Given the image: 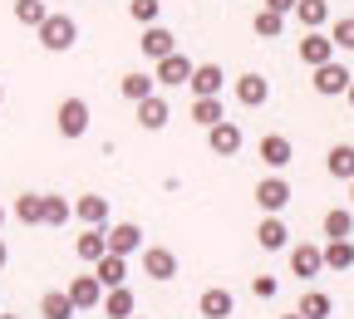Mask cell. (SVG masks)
I'll return each mask as SVG.
<instances>
[{"label":"cell","instance_id":"52a82bcc","mask_svg":"<svg viewBox=\"0 0 354 319\" xmlns=\"http://www.w3.org/2000/svg\"><path fill=\"white\" fill-rule=\"evenodd\" d=\"M349 79H354V74H349L339 59H330V64L315 69V79H310V84H315V94H320V99H339L344 88H349Z\"/></svg>","mask_w":354,"mask_h":319},{"label":"cell","instance_id":"1f68e13d","mask_svg":"<svg viewBox=\"0 0 354 319\" xmlns=\"http://www.w3.org/2000/svg\"><path fill=\"white\" fill-rule=\"evenodd\" d=\"M74 216V206L64 202V197H55V192H44V221L39 226H55V231H59V226Z\"/></svg>","mask_w":354,"mask_h":319},{"label":"cell","instance_id":"836d02e7","mask_svg":"<svg viewBox=\"0 0 354 319\" xmlns=\"http://www.w3.org/2000/svg\"><path fill=\"white\" fill-rule=\"evenodd\" d=\"M251 25H256V35H261V39H281V35H286V15L266 10V6L256 10V20H251Z\"/></svg>","mask_w":354,"mask_h":319},{"label":"cell","instance_id":"8d00e7d4","mask_svg":"<svg viewBox=\"0 0 354 319\" xmlns=\"http://www.w3.org/2000/svg\"><path fill=\"white\" fill-rule=\"evenodd\" d=\"M251 295L256 300H276L281 295V280L276 276H251Z\"/></svg>","mask_w":354,"mask_h":319},{"label":"cell","instance_id":"6da1fadb","mask_svg":"<svg viewBox=\"0 0 354 319\" xmlns=\"http://www.w3.org/2000/svg\"><path fill=\"white\" fill-rule=\"evenodd\" d=\"M35 35H39V44H44L50 55H64V50H74V39H79V25H74L69 15L50 10V15H44V25H39Z\"/></svg>","mask_w":354,"mask_h":319},{"label":"cell","instance_id":"7402d4cb","mask_svg":"<svg viewBox=\"0 0 354 319\" xmlns=\"http://www.w3.org/2000/svg\"><path fill=\"white\" fill-rule=\"evenodd\" d=\"M118 94H123L128 104H143L148 94H158V84H153V74H143V69H128V74L118 79Z\"/></svg>","mask_w":354,"mask_h":319},{"label":"cell","instance_id":"277c9868","mask_svg":"<svg viewBox=\"0 0 354 319\" xmlns=\"http://www.w3.org/2000/svg\"><path fill=\"white\" fill-rule=\"evenodd\" d=\"M177 251H167V246H143V276L148 280H158V285H167V280H177Z\"/></svg>","mask_w":354,"mask_h":319},{"label":"cell","instance_id":"3957f363","mask_svg":"<svg viewBox=\"0 0 354 319\" xmlns=\"http://www.w3.org/2000/svg\"><path fill=\"white\" fill-rule=\"evenodd\" d=\"M55 128H59L64 143H79L84 133H88V104H84V99H64L59 113H55Z\"/></svg>","mask_w":354,"mask_h":319},{"label":"cell","instance_id":"2e32d148","mask_svg":"<svg viewBox=\"0 0 354 319\" xmlns=\"http://www.w3.org/2000/svg\"><path fill=\"white\" fill-rule=\"evenodd\" d=\"M256 246H261V251H286V246H290V226H286L281 216H261Z\"/></svg>","mask_w":354,"mask_h":319},{"label":"cell","instance_id":"4316f807","mask_svg":"<svg viewBox=\"0 0 354 319\" xmlns=\"http://www.w3.org/2000/svg\"><path fill=\"white\" fill-rule=\"evenodd\" d=\"M104 251H109V246H104V226H84V236L74 241V255L94 265V260H99Z\"/></svg>","mask_w":354,"mask_h":319},{"label":"cell","instance_id":"4fadbf2b","mask_svg":"<svg viewBox=\"0 0 354 319\" xmlns=\"http://www.w3.org/2000/svg\"><path fill=\"white\" fill-rule=\"evenodd\" d=\"M197 314H202V319H232V314H236V295L221 290V285H212V290H202Z\"/></svg>","mask_w":354,"mask_h":319},{"label":"cell","instance_id":"8fae6325","mask_svg":"<svg viewBox=\"0 0 354 319\" xmlns=\"http://www.w3.org/2000/svg\"><path fill=\"white\" fill-rule=\"evenodd\" d=\"M232 94H236L241 108H261L266 99H271V79H261V74H236Z\"/></svg>","mask_w":354,"mask_h":319},{"label":"cell","instance_id":"bcb514c9","mask_svg":"<svg viewBox=\"0 0 354 319\" xmlns=\"http://www.w3.org/2000/svg\"><path fill=\"white\" fill-rule=\"evenodd\" d=\"M128 319H143V314H128Z\"/></svg>","mask_w":354,"mask_h":319},{"label":"cell","instance_id":"83f0119b","mask_svg":"<svg viewBox=\"0 0 354 319\" xmlns=\"http://www.w3.org/2000/svg\"><path fill=\"white\" fill-rule=\"evenodd\" d=\"M300 319H330L335 314V300L325 295V290H310V295H300V309H295Z\"/></svg>","mask_w":354,"mask_h":319},{"label":"cell","instance_id":"e0dca14e","mask_svg":"<svg viewBox=\"0 0 354 319\" xmlns=\"http://www.w3.org/2000/svg\"><path fill=\"white\" fill-rule=\"evenodd\" d=\"M138 44H143V55L158 64L162 55H172V50H177V35H172L167 25H143V39H138Z\"/></svg>","mask_w":354,"mask_h":319},{"label":"cell","instance_id":"cb8c5ba5","mask_svg":"<svg viewBox=\"0 0 354 319\" xmlns=\"http://www.w3.org/2000/svg\"><path fill=\"white\" fill-rule=\"evenodd\" d=\"M325 172H330L335 182H349V177H354V143H335V148L325 153Z\"/></svg>","mask_w":354,"mask_h":319},{"label":"cell","instance_id":"f35d334b","mask_svg":"<svg viewBox=\"0 0 354 319\" xmlns=\"http://www.w3.org/2000/svg\"><path fill=\"white\" fill-rule=\"evenodd\" d=\"M6 260H10V251H6V241H0V270H6Z\"/></svg>","mask_w":354,"mask_h":319},{"label":"cell","instance_id":"4dcf8cb0","mask_svg":"<svg viewBox=\"0 0 354 319\" xmlns=\"http://www.w3.org/2000/svg\"><path fill=\"white\" fill-rule=\"evenodd\" d=\"M227 118V108H221V99H192V123L197 128H212Z\"/></svg>","mask_w":354,"mask_h":319},{"label":"cell","instance_id":"9a60e30c","mask_svg":"<svg viewBox=\"0 0 354 319\" xmlns=\"http://www.w3.org/2000/svg\"><path fill=\"white\" fill-rule=\"evenodd\" d=\"M94 280H99L104 290H113V285H128V255H113V251H104V255L94 260Z\"/></svg>","mask_w":354,"mask_h":319},{"label":"cell","instance_id":"ab89813d","mask_svg":"<svg viewBox=\"0 0 354 319\" xmlns=\"http://www.w3.org/2000/svg\"><path fill=\"white\" fill-rule=\"evenodd\" d=\"M344 99H349V108H354V79H349V88H344Z\"/></svg>","mask_w":354,"mask_h":319},{"label":"cell","instance_id":"f6af8a7d","mask_svg":"<svg viewBox=\"0 0 354 319\" xmlns=\"http://www.w3.org/2000/svg\"><path fill=\"white\" fill-rule=\"evenodd\" d=\"M0 319H15V314H0Z\"/></svg>","mask_w":354,"mask_h":319},{"label":"cell","instance_id":"60d3db41","mask_svg":"<svg viewBox=\"0 0 354 319\" xmlns=\"http://www.w3.org/2000/svg\"><path fill=\"white\" fill-rule=\"evenodd\" d=\"M349 211H354V177H349Z\"/></svg>","mask_w":354,"mask_h":319},{"label":"cell","instance_id":"603a6c76","mask_svg":"<svg viewBox=\"0 0 354 319\" xmlns=\"http://www.w3.org/2000/svg\"><path fill=\"white\" fill-rule=\"evenodd\" d=\"M320 260H325V270L344 276V270H354V241L344 236V241H330V246H320Z\"/></svg>","mask_w":354,"mask_h":319},{"label":"cell","instance_id":"7bdbcfd3","mask_svg":"<svg viewBox=\"0 0 354 319\" xmlns=\"http://www.w3.org/2000/svg\"><path fill=\"white\" fill-rule=\"evenodd\" d=\"M0 226H6V206H0Z\"/></svg>","mask_w":354,"mask_h":319},{"label":"cell","instance_id":"d6a6232c","mask_svg":"<svg viewBox=\"0 0 354 319\" xmlns=\"http://www.w3.org/2000/svg\"><path fill=\"white\" fill-rule=\"evenodd\" d=\"M44 15H50V6H44V0H15V20H20L25 30H39Z\"/></svg>","mask_w":354,"mask_h":319},{"label":"cell","instance_id":"ee69618b","mask_svg":"<svg viewBox=\"0 0 354 319\" xmlns=\"http://www.w3.org/2000/svg\"><path fill=\"white\" fill-rule=\"evenodd\" d=\"M281 319H300V314H281Z\"/></svg>","mask_w":354,"mask_h":319},{"label":"cell","instance_id":"ac0fdd59","mask_svg":"<svg viewBox=\"0 0 354 319\" xmlns=\"http://www.w3.org/2000/svg\"><path fill=\"white\" fill-rule=\"evenodd\" d=\"M64 295H69V304H74V309H99V300H104V285H99L94 276H74Z\"/></svg>","mask_w":354,"mask_h":319},{"label":"cell","instance_id":"e575fe53","mask_svg":"<svg viewBox=\"0 0 354 319\" xmlns=\"http://www.w3.org/2000/svg\"><path fill=\"white\" fill-rule=\"evenodd\" d=\"M128 15L138 20V25H158V15H162V0H128Z\"/></svg>","mask_w":354,"mask_h":319},{"label":"cell","instance_id":"d4e9b609","mask_svg":"<svg viewBox=\"0 0 354 319\" xmlns=\"http://www.w3.org/2000/svg\"><path fill=\"white\" fill-rule=\"evenodd\" d=\"M305 30H325L330 25V0H295V10H290Z\"/></svg>","mask_w":354,"mask_h":319},{"label":"cell","instance_id":"7a4b0ae2","mask_svg":"<svg viewBox=\"0 0 354 319\" xmlns=\"http://www.w3.org/2000/svg\"><path fill=\"white\" fill-rule=\"evenodd\" d=\"M290 197H295V192H290V182H286L281 172H276V177H261V182H256V206H261L266 216H281V211L290 206Z\"/></svg>","mask_w":354,"mask_h":319},{"label":"cell","instance_id":"74e56055","mask_svg":"<svg viewBox=\"0 0 354 319\" xmlns=\"http://www.w3.org/2000/svg\"><path fill=\"white\" fill-rule=\"evenodd\" d=\"M261 6H266V10H276V15H290V10H295V0H261Z\"/></svg>","mask_w":354,"mask_h":319},{"label":"cell","instance_id":"484cf974","mask_svg":"<svg viewBox=\"0 0 354 319\" xmlns=\"http://www.w3.org/2000/svg\"><path fill=\"white\" fill-rule=\"evenodd\" d=\"M10 216H15L20 226H39V221H44V192H25V197H15Z\"/></svg>","mask_w":354,"mask_h":319},{"label":"cell","instance_id":"44dd1931","mask_svg":"<svg viewBox=\"0 0 354 319\" xmlns=\"http://www.w3.org/2000/svg\"><path fill=\"white\" fill-rule=\"evenodd\" d=\"M167 118H172V104H167L162 94H148V99L138 104V123H143L148 133H162V128H167Z\"/></svg>","mask_w":354,"mask_h":319},{"label":"cell","instance_id":"30bf717a","mask_svg":"<svg viewBox=\"0 0 354 319\" xmlns=\"http://www.w3.org/2000/svg\"><path fill=\"white\" fill-rule=\"evenodd\" d=\"M207 148H212L216 157H236V153H241V128H236L232 118L212 123V128H207Z\"/></svg>","mask_w":354,"mask_h":319},{"label":"cell","instance_id":"7c38bea8","mask_svg":"<svg viewBox=\"0 0 354 319\" xmlns=\"http://www.w3.org/2000/svg\"><path fill=\"white\" fill-rule=\"evenodd\" d=\"M221 84H227L221 64H192V79H187V88H192L197 99H221Z\"/></svg>","mask_w":354,"mask_h":319},{"label":"cell","instance_id":"5bb4252c","mask_svg":"<svg viewBox=\"0 0 354 319\" xmlns=\"http://www.w3.org/2000/svg\"><path fill=\"white\" fill-rule=\"evenodd\" d=\"M290 157H295V148H290L286 133H266V138H261V162L271 167V172H286Z\"/></svg>","mask_w":354,"mask_h":319},{"label":"cell","instance_id":"8992f818","mask_svg":"<svg viewBox=\"0 0 354 319\" xmlns=\"http://www.w3.org/2000/svg\"><path fill=\"white\" fill-rule=\"evenodd\" d=\"M187 79H192V59H187L183 50L162 55V59H158V69H153V84H167V88H183Z\"/></svg>","mask_w":354,"mask_h":319},{"label":"cell","instance_id":"9c48e42d","mask_svg":"<svg viewBox=\"0 0 354 319\" xmlns=\"http://www.w3.org/2000/svg\"><path fill=\"white\" fill-rule=\"evenodd\" d=\"M330 59H335V39H330L325 30H305V39H300V64L320 69V64H330Z\"/></svg>","mask_w":354,"mask_h":319},{"label":"cell","instance_id":"ffe728a7","mask_svg":"<svg viewBox=\"0 0 354 319\" xmlns=\"http://www.w3.org/2000/svg\"><path fill=\"white\" fill-rule=\"evenodd\" d=\"M74 216H79L84 226H104V231H109V197H99V192H84V197L74 202Z\"/></svg>","mask_w":354,"mask_h":319},{"label":"cell","instance_id":"d6986e66","mask_svg":"<svg viewBox=\"0 0 354 319\" xmlns=\"http://www.w3.org/2000/svg\"><path fill=\"white\" fill-rule=\"evenodd\" d=\"M99 309H104V319H128V314H138V300H133L128 285H113V290H104Z\"/></svg>","mask_w":354,"mask_h":319},{"label":"cell","instance_id":"b9f144b4","mask_svg":"<svg viewBox=\"0 0 354 319\" xmlns=\"http://www.w3.org/2000/svg\"><path fill=\"white\" fill-rule=\"evenodd\" d=\"M0 104H6V84H0Z\"/></svg>","mask_w":354,"mask_h":319},{"label":"cell","instance_id":"d590c367","mask_svg":"<svg viewBox=\"0 0 354 319\" xmlns=\"http://www.w3.org/2000/svg\"><path fill=\"white\" fill-rule=\"evenodd\" d=\"M330 39H335V50H354V15H339Z\"/></svg>","mask_w":354,"mask_h":319},{"label":"cell","instance_id":"f1b7e54d","mask_svg":"<svg viewBox=\"0 0 354 319\" xmlns=\"http://www.w3.org/2000/svg\"><path fill=\"white\" fill-rule=\"evenodd\" d=\"M79 309L69 304L64 290H50V295H39V319H74Z\"/></svg>","mask_w":354,"mask_h":319},{"label":"cell","instance_id":"ba28073f","mask_svg":"<svg viewBox=\"0 0 354 319\" xmlns=\"http://www.w3.org/2000/svg\"><path fill=\"white\" fill-rule=\"evenodd\" d=\"M104 246H109L113 255H138V251H143V226H133V221L109 226V231H104Z\"/></svg>","mask_w":354,"mask_h":319},{"label":"cell","instance_id":"f546056e","mask_svg":"<svg viewBox=\"0 0 354 319\" xmlns=\"http://www.w3.org/2000/svg\"><path fill=\"white\" fill-rule=\"evenodd\" d=\"M325 236H330V241H344V236H354V211H349V206H335V211H325Z\"/></svg>","mask_w":354,"mask_h":319},{"label":"cell","instance_id":"5b68a950","mask_svg":"<svg viewBox=\"0 0 354 319\" xmlns=\"http://www.w3.org/2000/svg\"><path fill=\"white\" fill-rule=\"evenodd\" d=\"M286 260H290V276H300V280H315V276H325L320 246H310V241H300V246H286Z\"/></svg>","mask_w":354,"mask_h":319}]
</instances>
